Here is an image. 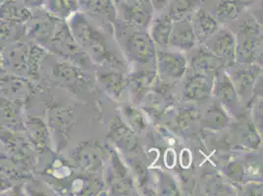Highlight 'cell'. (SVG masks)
Listing matches in <instances>:
<instances>
[{
  "label": "cell",
  "instance_id": "obj_1",
  "mask_svg": "<svg viewBox=\"0 0 263 196\" xmlns=\"http://www.w3.org/2000/svg\"><path fill=\"white\" fill-rule=\"evenodd\" d=\"M67 23L69 30L79 45L88 53L91 59L99 63H109L114 68H121L122 61L112 53L105 37L96 30L83 13L74 12Z\"/></svg>",
  "mask_w": 263,
  "mask_h": 196
},
{
  "label": "cell",
  "instance_id": "obj_2",
  "mask_svg": "<svg viewBox=\"0 0 263 196\" xmlns=\"http://www.w3.org/2000/svg\"><path fill=\"white\" fill-rule=\"evenodd\" d=\"M5 51L2 61L17 76H37L41 62L45 54L44 47L33 43L26 44L18 42L9 45Z\"/></svg>",
  "mask_w": 263,
  "mask_h": 196
},
{
  "label": "cell",
  "instance_id": "obj_3",
  "mask_svg": "<svg viewBox=\"0 0 263 196\" xmlns=\"http://www.w3.org/2000/svg\"><path fill=\"white\" fill-rule=\"evenodd\" d=\"M236 59L241 64H253L259 60L262 49V36L259 24L252 18L241 23L236 38Z\"/></svg>",
  "mask_w": 263,
  "mask_h": 196
},
{
  "label": "cell",
  "instance_id": "obj_4",
  "mask_svg": "<svg viewBox=\"0 0 263 196\" xmlns=\"http://www.w3.org/2000/svg\"><path fill=\"white\" fill-rule=\"evenodd\" d=\"M47 48L80 68L87 64L89 65L90 57L79 45L70 32L68 25L63 20L58 23Z\"/></svg>",
  "mask_w": 263,
  "mask_h": 196
},
{
  "label": "cell",
  "instance_id": "obj_5",
  "mask_svg": "<svg viewBox=\"0 0 263 196\" xmlns=\"http://www.w3.org/2000/svg\"><path fill=\"white\" fill-rule=\"evenodd\" d=\"M60 21L49 12L32 13L31 18L25 24V33L33 44L47 48Z\"/></svg>",
  "mask_w": 263,
  "mask_h": 196
},
{
  "label": "cell",
  "instance_id": "obj_6",
  "mask_svg": "<svg viewBox=\"0 0 263 196\" xmlns=\"http://www.w3.org/2000/svg\"><path fill=\"white\" fill-rule=\"evenodd\" d=\"M104 157V149L97 142H81L71 152L75 166L86 174H97L102 168Z\"/></svg>",
  "mask_w": 263,
  "mask_h": 196
},
{
  "label": "cell",
  "instance_id": "obj_7",
  "mask_svg": "<svg viewBox=\"0 0 263 196\" xmlns=\"http://www.w3.org/2000/svg\"><path fill=\"white\" fill-rule=\"evenodd\" d=\"M125 47L127 55L132 61L143 65H155V46L154 41L147 33L140 31L132 33L126 41Z\"/></svg>",
  "mask_w": 263,
  "mask_h": 196
},
{
  "label": "cell",
  "instance_id": "obj_8",
  "mask_svg": "<svg viewBox=\"0 0 263 196\" xmlns=\"http://www.w3.org/2000/svg\"><path fill=\"white\" fill-rule=\"evenodd\" d=\"M203 44L206 49L220 58L225 64H232L236 60L237 42L236 36L230 30L218 29Z\"/></svg>",
  "mask_w": 263,
  "mask_h": 196
},
{
  "label": "cell",
  "instance_id": "obj_9",
  "mask_svg": "<svg viewBox=\"0 0 263 196\" xmlns=\"http://www.w3.org/2000/svg\"><path fill=\"white\" fill-rule=\"evenodd\" d=\"M51 77L58 86L76 90L87 84V76L79 66L62 59L51 66Z\"/></svg>",
  "mask_w": 263,
  "mask_h": 196
},
{
  "label": "cell",
  "instance_id": "obj_10",
  "mask_svg": "<svg viewBox=\"0 0 263 196\" xmlns=\"http://www.w3.org/2000/svg\"><path fill=\"white\" fill-rule=\"evenodd\" d=\"M108 140L121 151L126 153L137 152L140 149L136 132L123 122L120 117L115 116L110 121Z\"/></svg>",
  "mask_w": 263,
  "mask_h": 196
},
{
  "label": "cell",
  "instance_id": "obj_11",
  "mask_svg": "<svg viewBox=\"0 0 263 196\" xmlns=\"http://www.w3.org/2000/svg\"><path fill=\"white\" fill-rule=\"evenodd\" d=\"M21 108V101L10 98L0 91V127L8 131H26Z\"/></svg>",
  "mask_w": 263,
  "mask_h": 196
},
{
  "label": "cell",
  "instance_id": "obj_12",
  "mask_svg": "<svg viewBox=\"0 0 263 196\" xmlns=\"http://www.w3.org/2000/svg\"><path fill=\"white\" fill-rule=\"evenodd\" d=\"M108 185L113 194L128 195L134 189L132 179L128 173L127 167L121 161L117 153L112 152L108 171Z\"/></svg>",
  "mask_w": 263,
  "mask_h": 196
},
{
  "label": "cell",
  "instance_id": "obj_13",
  "mask_svg": "<svg viewBox=\"0 0 263 196\" xmlns=\"http://www.w3.org/2000/svg\"><path fill=\"white\" fill-rule=\"evenodd\" d=\"M156 62L160 76L165 81H178L182 79L187 69L185 56L179 52H158Z\"/></svg>",
  "mask_w": 263,
  "mask_h": 196
},
{
  "label": "cell",
  "instance_id": "obj_14",
  "mask_svg": "<svg viewBox=\"0 0 263 196\" xmlns=\"http://www.w3.org/2000/svg\"><path fill=\"white\" fill-rule=\"evenodd\" d=\"M75 121L74 112L67 108L56 107L50 110L48 114V128L54 132L58 144L64 146Z\"/></svg>",
  "mask_w": 263,
  "mask_h": 196
},
{
  "label": "cell",
  "instance_id": "obj_15",
  "mask_svg": "<svg viewBox=\"0 0 263 196\" xmlns=\"http://www.w3.org/2000/svg\"><path fill=\"white\" fill-rule=\"evenodd\" d=\"M197 43V36L192 23L186 18L174 21L169 44L182 51H189Z\"/></svg>",
  "mask_w": 263,
  "mask_h": 196
},
{
  "label": "cell",
  "instance_id": "obj_16",
  "mask_svg": "<svg viewBox=\"0 0 263 196\" xmlns=\"http://www.w3.org/2000/svg\"><path fill=\"white\" fill-rule=\"evenodd\" d=\"M259 74L260 68L253 64H242L241 67L233 71L230 79L239 96L246 95L251 92Z\"/></svg>",
  "mask_w": 263,
  "mask_h": 196
},
{
  "label": "cell",
  "instance_id": "obj_17",
  "mask_svg": "<svg viewBox=\"0 0 263 196\" xmlns=\"http://www.w3.org/2000/svg\"><path fill=\"white\" fill-rule=\"evenodd\" d=\"M224 64L225 63L220 58L211 53L206 48L199 49L192 60L193 72L205 76L218 75Z\"/></svg>",
  "mask_w": 263,
  "mask_h": 196
},
{
  "label": "cell",
  "instance_id": "obj_18",
  "mask_svg": "<svg viewBox=\"0 0 263 196\" xmlns=\"http://www.w3.org/2000/svg\"><path fill=\"white\" fill-rule=\"evenodd\" d=\"M211 86L208 76L194 73L189 76L184 88V98L190 101H201L209 97Z\"/></svg>",
  "mask_w": 263,
  "mask_h": 196
},
{
  "label": "cell",
  "instance_id": "obj_19",
  "mask_svg": "<svg viewBox=\"0 0 263 196\" xmlns=\"http://www.w3.org/2000/svg\"><path fill=\"white\" fill-rule=\"evenodd\" d=\"M32 12L19 0H5L0 4V20L25 25Z\"/></svg>",
  "mask_w": 263,
  "mask_h": 196
},
{
  "label": "cell",
  "instance_id": "obj_20",
  "mask_svg": "<svg viewBox=\"0 0 263 196\" xmlns=\"http://www.w3.org/2000/svg\"><path fill=\"white\" fill-rule=\"evenodd\" d=\"M99 81L110 96L118 100L123 98L126 87H128V82L124 75L117 71L100 72Z\"/></svg>",
  "mask_w": 263,
  "mask_h": 196
},
{
  "label": "cell",
  "instance_id": "obj_21",
  "mask_svg": "<svg viewBox=\"0 0 263 196\" xmlns=\"http://www.w3.org/2000/svg\"><path fill=\"white\" fill-rule=\"evenodd\" d=\"M193 27L197 42L203 44L218 30V21L209 12L199 9L195 16Z\"/></svg>",
  "mask_w": 263,
  "mask_h": 196
},
{
  "label": "cell",
  "instance_id": "obj_22",
  "mask_svg": "<svg viewBox=\"0 0 263 196\" xmlns=\"http://www.w3.org/2000/svg\"><path fill=\"white\" fill-rule=\"evenodd\" d=\"M173 24L174 21L169 15L158 16L154 20L151 28V37L154 44H158L161 47L169 45Z\"/></svg>",
  "mask_w": 263,
  "mask_h": 196
},
{
  "label": "cell",
  "instance_id": "obj_23",
  "mask_svg": "<svg viewBox=\"0 0 263 196\" xmlns=\"http://www.w3.org/2000/svg\"><path fill=\"white\" fill-rule=\"evenodd\" d=\"M155 84V73L154 72H138L130 76L128 87L133 96L138 100H142L145 94L152 90Z\"/></svg>",
  "mask_w": 263,
  "mask_h": 196
},
{
  "label": "cell",
  "instance_id": "obj_24",
  "mask_svg": "<svg viewBox=\"0 0 263 196\" xmlns=\"http://www.w3.org/2000/svg\"><path fill=\"white\" fill-rule=\"evenodd\" d=\"M215 93L220 103L224 106L233 108L238 103L239 95L227 73L220 74L215 87Z\"/></svg>",
  "mask_w": 263,
  "mask_h": 196
},
{
  "label": "cell",
  "instance_id": "obj_25",
  "mask_svg": "<svg viewBox=\"0 0 263 196\" xmlns=\"http://www.w3.org/2000/svg\"><path fill=\"white\" fill-rule=\"evenodd\" d=\"M25 129L30 132V138L37 148L44 149L47 147L49 131L43 121L36 118H31L25 122Z\"/></svg>",
  "mask_w": 263,
  "mask_h": 196
},
{
  "label": "cell",
  "instance_id": "obj_26",
  "mask_svg": "<svg viewBox=\"0 0 263 196\" xmlns=\"http://www.w3.org/2000/svg\"><path fill=\"white\" fill-rule=\"evenodd\" d=\"M46 11L60 20H65L79 9L78 0H45Z\"/></svg>",
  "mask_w": 263,
  "mask_h": 196
},
{
  "label": "cell",
  "instance_id": "obj_27",
  "mask_svg": "<svg viewBox=\"0 0 263 196\" xmlns=\"http://www.w3.org/2000/svg\"><path fill=\"white\" fill-rule=\"evenodd\" d=\"M203 125L210 130H221L229 123V117L218 103H214L205 112Z\"/></svg>",
  "mask_w": 263,
  "mask_h": 196
},
{
  "label": "cell",
  "instance_id": "obj_28",
  "mask_svg": "<svg viewBox=\"0 0 263 196\" xmlns=\"http://www.w3.org/2000/svg\"><path fill=\"white\" fill-rule=\"evenodd\" d=\"M123 12L125 20L136 28H145L151 23L153 17L152 12L146 11L140 7H136L124 2Z\"/></svg>",
  "mask_w": 263,
  "mask_h": 196
},
{
  "label": "cell",
  "instance_id": "obj_29",
  "mask_svg": "<svg viewBox=\"0 0 263 196\" xmlns=\"http://www.w3.org/2000/svg\"><path fill=\"white\" fill-rule=\"evenodd\" d=\"M242 7V5L235 0H222L215 7L214 18L221 23L234 21L241 14Z\"/></svg>",
  "mask_w": 263,
  "mask_h": 196
},
{
  "label": "cell",
  "instance_id": "obj_30",
  "mask_svg": "<svg viewBox=\"0 0 263 196\" xmlns=\"http://www.w3.org/2000/svg\"><path fill=\"white\" fill-rule=\"evenodd\" d=\"M79 6L96 15H104L110 21L115 19V11L110 0H78Z\"/></svg>",
  "mask_w": 263,
  "mask_h": 196
},
{
  "label": "cell",
  "instance_id": "obj_31",
  "mask_svg": "<svg viewBox=\"0 0 263 196\" xmlns=\"http://www.w3.org/2000/svg\"><path fill=\"white\" fill-rule=\"evenodd\" d=\"M24 35L26 36L25 25L0 20V44H10L21 42Z\"/></svg>",
  "mask_w": 263,
  "mask_h": 196
},
{
  "label": "cell",
  "instance_id": "obj_32",
  "mask_svg": "<svg viewBox=\"0 0 263 196\" xmlns=\"http://www.w3.org/2000/svg\"><path fill=\"white\" fill-rule=\"evenodd\" d=\"M123 114L127 120L128 126L135 132H142L146 128V122L142 111L133 106H125Z\"/></svg>",
  "mask_w": 263,
  "mask_h": 196
},
{
  "label": "cell",
  "instance_id": "obj_33",
  "mask_svg": "<svg viewBox=\"0 0 263 196\" xmlns=\"http://www.w3.org/2000/svg\"><path fill=\"white\" fill-rule=\"evenodd\" d=\"M197 0H172L169 16L173 21L185 19L197 5Z\"/></svg>",
  "mask_w": 263,
  "mask_h": 196
},
{
  "label": "cell",
  "instance_id": "obj_34",
  "mask_svg": "<svg viewBox=\"0 0 263 196\" xmlns=\"http://www.w3.org/2000/svg\"><path fill=\"white\" fill-rule=\"evenodd\" d=\"M199 112H197V110L189 109L180 113L177 117V125L180 129L184 130L187 128L192 123L196 122L199 119Z\"/></svg>",
  "mask_w": 263,
  "mask_h": 196
},
{
  "label": "cell",
  "instance_id": "obj_35",
  "mask_svg": "<svg viewBox=\"0 0 263 196\" xmlns=\"http://www.w3.org/2000/svg\"><path fill=\"white\" fill-rule=\"evenodd\" d=\"M146 106H147V110L151 113V115H153L156 118H159L161 116V114L163 113L165 107H166L163 98L159 97L158 92L148 99Z\"/></svg>",
  "mask_w": 263,
  "mask_h": 196
},
{
  "label": "cell",
  "instance_id": "obj_36",
  "mask_svg": "<svg viewBox=\"0 0 263 196\" xmlns=\"http://www.w3.org/2000/svg\"><path fill=\"white\" fill-rule=\"evenodd\" d=\"M245 174V169L240 163H231L227 169V175L236 182H241Z\"/></svg>",
  "mask_w": 263,
  "mask_h": 196
},
{
  "label": "cell",
  "instance_id": "obj_37",
  "mask_svg": "<svg viewBox=\"0 0 263 196\" xmlns=\"http://www.w3.org/2000/svg\"><path fill=\"white\" fill-rule=\"evenodd\" d=\"M124 3L130 4L133 6H136V7H140L142 9L152 12V13H153V9H154L151 0H124Z\"/></svg>",
  "mask_w": 263,
  "mask_h": 196
},
{
  "label": "cell",
  "instance_id": "obj_38",
  "mask_svg": "<svg viewBox=\"0 0 263 196\" xmlns=\"http://www.w3.org/2000/svg\"><path fill=\"white\" fill-rule=\"evenodd\" d=\"M151 1H152L154 9H155L156 11H159L167 6V4L170 0H151Z\"/></svg>",
  "mask_w": 263,
  "mask_h": 196
},
{
  "label": "cell",
  "instance_id": "obj_39",
  "mask_svg": "<svg viewBox=\"0 0 263 196\" xmlns=\"http://www.w3.org/2000/svg\"><path fill=\"white\" fill-rule=\"evenodd\" d=\"M44 1V0H21V2L27 8H36L42 5Z\"/></svg>",
  "mask_w": 263,
  "mask_h": 196
},
{
  "label": "cell",
  "instance_id": "obj_40",
  "mask_svg": "<svg viewBox=\"0 0 263 196\" xmlns=\"http://www.w3.org/2000/svg\"><path fill=\"white\" fill-rule=\"evenodd\" d=\"M235 1L238 2V3H240L242 6H245V5H250V4H252L254 0H235Z\"/></svg>",
  "mask_w": 263,
  "mask_h": 196
},
{
  "label": "cell",
  "instance_id": "obj_41",
  "mask_svg": "<svg viewBox=\"0 0 263 196\" xmlns=\"http://www.w3.org/2000/svg\"><path fill=\"white\" fill-rule=\"evenodd\" d=\"M3 61H2V55H0V80L2 79V70H3Z\"/></svg>",
  "mask_w": 263,
  "mask_h": 196
},
{
  "label": "cell",
  "instance_id": "obj_42",
  "mask_svg": "<svg viewBox=\"0 0 263 196\" xmlns=\"http://www.w3.org/2000/svg\"><path fill=\"white\" fill-rule=\"evenodd\" d=\"M3 1H5V0H0V4H1Z\"/></svg>",
  "mask_w": 263,
  "mask_h": 196
}]
</instances>
